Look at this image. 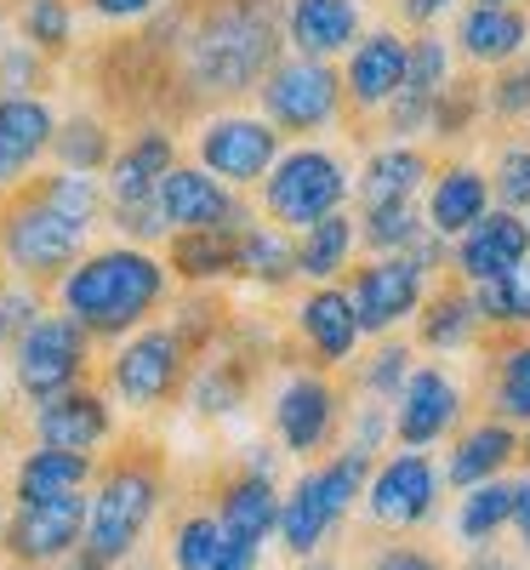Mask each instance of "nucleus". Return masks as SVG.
Instances as JSON below:
<instances>
[{
  "label": "nucleus",
  "instance_id": "40",
  "mask_svg": "<svg viewBox=\"0 0 530 570\" xmlns=\"http://www.w3.org/2000/svg\"><path fill=\"white\" fill-rule=\"evenodd\" d=\"M223 525L217 513H183L171 525V570H217Z\"/></svg>",
  "mask_w": 530,
  "mask_h": 570
},
{
  "label": "nucleus",
  "instance_id": "39",
  "mask_svg": "<svg viewBox=\"0 0 530 570\" xmlns=\"http://www.w3.org/2000/svg\"><path fill=\"white\" fill-rule=\"evenodd\" d=\"M497 422H530V337L508 343L497 360V383H491Z\"/></svg>",
  "mask_w": 530,
  "mask_h": 570
},
{
  "label": "nucleus",
  "instance_id": "34",
  "mask_svg": "<svg viewBox=\"0 0 530 570\" xmlns=\"http://www.w3.org/2000/svg\"><path fill=\"white\" fill-rule=\"evenodd\" d=\"M52 155H58V171L98 177V171H109V160H115V131H109V120H98V115H69V120H58Z\"/></svg>",
  "mask_w": 530,
  "mask_h": 570
},
{
  "label": "nucleus",
  "instance_id": "43",
  "mask_svg": "<svg viewBox=\"0 0 530 570\" xmlns=\"http://www.w3.org/2000/svg\"><path fill=\"white\" fill-rule=\"evenodd\" d=\"M479 109H485V86H473V80H451V86L440 91V98H433V120H428V131H433V137H445V142H457V137H468V131H473Z\"/></svg>",
  "mask_w": 530,
  "mask_h": 570
},
{
  "label": "nucleus",
  "instance_id": "16",
  "mask_svg": "<svg viewBox=\"0 0 530 570\" xmlns=\"http://www.w3.org/2000/svg\"><path fill=\"white\" fill-rule=\"evenodd\" d=\"M457 422H462V389L451 383V371L416 365L405 376L400 400H394V440L405 451H428V445H440Z\"/></svg>",
  "mask_w": 530,
  "mask_h": 570
},
{
  "label": "nucleus",
  "instance_id": "20",
  "mask_svg": "<svg viewBox=\"0 0 530 570\" xmlns=\"http://www.w3.org/2000/svg\"><path fill=\"white\" fill-rule=\"evenodd\" d=\"M171 166H177V137H171L166 126L131 131L120 149H115L109 177H104L109 206H149V200L160 195V183H166Z\"/></svg>",
  "mask_w": 530,
  "mask_h": 570
},
{
  "label": "nucleus",
  "instance_id": "55",
  "mask_svg": "<svg viewBox=\"0 0 530 570\" xmlns=\"http://www.w3.org/2000/svg\"><path fill=\"white\" fill-rule=\"evenodd\" d=\"M58 570H109V564H104V559H91L86 548H75V553H69V559H63Z\"/></svg>",
  "mask_w": 530,
  "mask_h": 570
},
{
  "label": "nucleus",
  "instance_id": "4",
  "mask_svg": "<svg viewBox=\"0 0 530 570\" xmlns=\"http://www.w3.org/2000/svg\"><path fill=\"white\" fill-rule=\"evenodd\" d=\"M160 497H166V462L155 445H126L115 462L98 468V491L86 497V553L104 559L109 570H120L143 531L155 525L160 513Z\"/></svg>",
  "mask_w": 530,
  "mask_h": 570
},
{
  "label": "nucleus",
  "instance_id": "13",
  "mask_svg": "<svg viewBox=\"0 0 530 570\" xmlns=\"http://www.w3.org/2000/svg\"><path fill=\"white\" fill-rule=\"evenodd\" d=\"M440 485L445 473L433 468L428 451H394L389 462L371 468V485H365V513L376 519V525L389 531H416L433 519V508H440Z\"/></svg>",
  "mask_w": 530,
  "mask_h": 570
},
{
  "label": "nucleus",
  "instance_id": "63",
  "mask_svg": "<svg viewBox=\"0 0 530 570\" xmlns=\"http://www.w3.org/2000/svg\"><path fill=\"white\" fill-rule=\"evenodd\" d=\"M0 285H7V279H0Z\"/></svg>",
  "mask_w": 530,
  "mask_h": 570
},
{
  "label": "nucleus",
  "instance_id": "42",
  "mask_svg": "<svg viewBox=\"0 0 530 570\" xmlns=\"http://www.w3.org/2000/svg\"><path fill=\"white\" fill-rule=\"evenodd\" d=\"M473 303L485 325H530V263H519L497 285H473Z\"/></svg>",
  "mask_w": 530,
  "mask_h": 570
},
{
  "label": "nucleus",
  "instance_id": "50",
  "mask_svg": "<svg viewBox=\"0 0 530 570\" xmlns=\"http://www.w3.org/2000/svg\"><path fill=\"white\" fill-rule=\"evenodd\" d=\"M389 405H360L354 411V440H349V451H365V456H376V445H382V434H389Z\"/></svg>",
  "mask_w": 530,
  "mask_h": 570
},
{
  "label": "nucleus",
  "instance_id": "35",
  "mask_svg": "<svg viewBox=\"0 0 530 570\" xmlns=\"http://www.w3.org/2000/svg\"><path fill=\"white\" fill-rule=\"evenodd\" d=\"M252 389V365L246 360H206L200 371H188V405L200 416H228L246 405Z\"/></svg>",
  "mask_w": 530,
  "mask_h": 570
},
{
  "label": "nucleus",
  "instance_id": "51",
  "mask_svg": "<svg viewBox=\"0 0 530 570\" xmlns=\"http://www.w3.org/2000/svg\"><path fill=\"white\" fill-rule=\"evenodd\" d=\"M371 570H445L440 559H433L428 548H411V542H394V548H382L371 559Z\"/></svg>",
  "mask_w": 530,
  "mask_h": 570
},
{
  "label": "nucleus",
  "instance_id": "62",
  "mask_svg": "<svg viewBox=\"0 0 530 570\" xmlns=\"http://www.w3.org/2000/svg\"><path fill=\"white\" fill-rule=\"evenodd\" d=\"M7 570H29V564H7Z\"/></svg>",
  "mask_w": 530,
  "mask_h": 570
},
{
  "label": "nucleus",
  "instance_id": "25",
  "mask_svg": "<svg viewBox=\"0 0 530 570\" xmlns=\"http://www.w3.org/2000/svg\"><path fill=\"white\" fill-rule=\"evenodd\" d=\"M58 115L46 98H0V195L29 177V166L52 149Z\"/></svg>",
  "mask_w": 530,
  "mask_h": 570
},
{
  "label": "nucleus",
  "instance_id": "48",
  "mask_svg": "<svg viewBox=\"0 0 530 570\" xmlns=\"http://www.w3.org/2000/svg\"><path fill=\"white\" fill-rule=\"evenodd\" d=\"M46 86V58L23 40L0 46V98H40Z\"/></svg>",
  "mask_w": 530,
  "mask_h": 570
},
{
  "label": "nucleus",
  "instance_id": "27",
  "mask_svg": "<svg viewBox=\"0 0 530 570\" xmlns=\"http://www.w3.org/2000/svg\"><path fill=\"white\" fill-rule=\"evenodd\" d=\"M428 177H433L428 149H416V142H382V149L365 155L354 195H360L365 212L371 206H405V200H416L428 188Z\"/></svg>",
  "mask_w": 530,
  "mask_h": 570
},
{
  "label": "nucleus",
  "instance_id": "21",
  "mask_svg": "<svg viewBox=\"0 0 530 570\" xmlns=\"http://www.w3.org/2000/svg\"><path fill=\"white\" fill-rule=\"evenodd\" d=\"M360 35H365L360 0H285V46H292V58L331 63L354 52Z\"/></svg>",
  "mask_w": 530,
  "mask_h": 570
},
{
  "label": "nucleus",
  "instance_id": "18",
  "mask_svg": "<svg viewBox=\"0 0 530 570\" xmlns=\"http://www.w3.org/2000/svg\"><path fill=\"white\" fill-rule=\"evenodd\" d=\"M115 440V405L104 389H69L58 400L35 405V445H52V451H75V456H91Z\"/></svg>",
  "mask_w": 530,
  "mask_h": 570
},
{
  "label": "nucleus",
  "instance_id": "6",
  "mask_svg": "<svg viewBox=\"0 0 530 570\" xmlns=\"http://www.w3.org/2000/svg\"><path fill=\"white\" fill-rule=\"evenodd\" d=\"M349 195H354L349 166L336 160L331 149H320V142H297V149H285L274 160V171L263 177V212L285 234H303V228L336 217L349 206Z\"/></svg>",
  "mask_w": 530,
  "mask_h": 570
},
{
  "label": "nucleus",
  "instance_id": "37",
  "mask_svg": "<svg viewBox=\"0 0 530 570\" xmlns=\"http://www.w3.org/2000/svg\"><path fill=\"white\" fill-rule=\"evenodd\" d=\"M513 497H519V485H508V480H485V485H473L468 497H462V508H457V537L468 542V548H485L508 519H513Z\"/></svg>",
  "mask_w": 530,
  "mask_h": 570
},
{
  "label": "nucleus",
  "instance_id": "64",
  "mask_svg": "<svg viewBox=\"0 0 530 570\" xmlns=\"http://www.w3.org/2000/svg\"><path fill=\"white\" fill-rule=\"evenodd\" d=\"M524 228H530V223H524Z\"/></svg>",
  "mask_w": 530,
  "mask_h": 570
},
{
  "label": "nucleus",
  "instance_id": "56",
  "mask_svg": "<svg viewBox=\"0 0 530 570\" xmlns=\"http://www.w3.org/2000/svg\"><path fill=\"white\" fill-rule=\"evenodd\" d=\"M303 570H343V564H336V559H320V553H314V559H303Z\"/></svg>",
  "mask_w": 530,
  "mask_h": 570
},
{
  "label": "nucleus",
  "instance_id": "1",
  "mask_svg": "<svg viewBox=\"0 0 530 570\" xmlns=\"http://www.w3.org/2000/svg\"><path fill=\"white\" fill-rule=\"evenodd\" d=\"M143 40L177 69L188 104H234L279 63L285 0H195L171 7Z\"/></svg>",
  "mask_w": 530,
  "mask_h": 570
},
{
  "label": "nucleus",
  "instance_id": "53",
  "mask_svg": "<svg viewBox=\"0 0 530 570\" xmlns=\"http://www.w3.org/2000/svg\"><path fill=\"white\" fill-rule=\"evenodd\" d=\"M513 525H519V542L530 548V480H519V497H513Z\"/></svg>",
  "mask_w": 530,
  "mask_h": 570
},
{
  "label": "nucleus",
  "instance_id": "9",
  "mask_svg": "<svg viewBox=\"0 0 530 570\" xmlns=\"http://www.w3.org/2000/svg\"><path fill=\"white\" fill-rule=\"evenodd\" d=\"M188 365H195V354H188V343L171 325H143L115 348L109 389L131 411H155V405H166L188 389Z\"/></svg>",
  "mask_w": 530,
  "mask_h": 570
},
{
  "label": "nucleus",
  "instance_id": "44",
  "mask_svg": "<svg viewBox=\"0 0 530 570\" xmlns=\"http://www.w3.org/2000/svg\"><path fill=\"white\" fill-rule=\"evenodd\" d=\"M491 200H502V212H530V142H502L497 171H491Z\"/></svg>",
  "mask_w": 530,
  "mask_h": 570
},
{
  "label": "nucleus",
  "instance_id": "29",
  "mask_svg": "<svg viewBox=\"0 0 530 570\" xmlns=\"http://www.w3.org/2000/svg\"><path fill=\"white\" fill-rule=\"evenodd\" d=\"M479 303H473V285H440L422 308H416V337H422V348H433V354H451V348H468L473 337H479Z\"/></svg>",
  "mask_w": 530,
  "mask_h": 570
},
{
  "label": "nucleus",
  "instance_id": "41",
  "mask_svg": "<svg viewBox=\"0 0 530 570\" xmlns=\"http://www.w3.org/2000/svg\"><path fill=\"white\" fill-rule=\"evenodd\" d=\"M451 86V40H440L433 29H422L411 40V63H405V86L400 91H416V98H440V91Z\"/></svg>",
  "mask_w": 530,
  "mask_h": 570
},
{
  "label": "nucleus",
  "instance_id": "59",
  "mask_svg": "<svg viewBox=\"0 0 530 570\" xmlns=\"http://www.w3.org/2000/svg\"><path fill=\"white\" fill-rule=\"evenodd\" d=\"M519 451H524V462H530V434H524V440H519Z\"/></svg>",
  "mask_w": 530,
  "mask_h": 570
},
{
  "label": "nucleus",
  "instance_id": "46",
  "mask_svg": "<svg viewBox=\"0 0 530 570\" xmlns=\"http://www.w3.org/2000/svg\"><path fill=\"white\" fill-rule=\"evenodd\" d=\"M46 314V297H40V285H0V354H12L23 343V331Z\"/></svg>",
  "mask_w": 530,
  "mask_h": 570
},
{
  "label": "nucleus",
  "instance_id": "15",
  "mask_svg": "<svg viewBox=\"0 0 530 570\" xmlns=\"http://www.w3.org/2000/svg\"><path fill=\"white\" fill-rule=\"evenodd\" d=\"M160 217L171 234H200V228H246L252 212L239 200V188L217 183L206 166H171L166 183H160Z\"/></svg>",
  "mask_w": 530,
  "mask_h": 570
},
{
  "label": "nucleus",
  "instance_id": "22",
  "mask_svg": "<svg viewBox=\"0 0 530 570\" xmlns=\"http://www.w3.org/2000/svg\"><path fill=\"white\" fill-rule=\"evenodd\" d=\"M457 52L479 69H508L530 52V12L524 7H462L457 18Z\"/></svg>",
  "mask_w": 530,
  "mask_h": 570
},
{
  "label": "nucleus",
  "instance_id": "45",
  "mask_svg": "<svg viewBox=\"0 0 530 570\" xmlns=\"http://www.w3.org/2000/svg\"><path fill=\"white\" fill-rule=\"evenodd\" d=\"M411 371H416V365H411V343H382V348L371 354V365L360 371V389H365L376 405H389V400H400V389H405Z\"/></svg>",
  "mask_w": 530,
  "mask_h": 570
},
{
  "label": "nucleus",
  "instance_id": "28",
  "mask_svg": "<svg viewBox=\"0 0 530 570\" xmlns=\"http://www.w3.org/2000/svg\"><path fill=\"white\" fill-rule=\"evenodd\" d=\"M519 456V434L508 422H473L468 434L457 440L451 462H445V480L457 491H473V485H485V480H502V468Z\"/></svg>",
  "mask_w": 530,
  "mask_h": 570
},
{
  "label": "nucleus",
  "instance_id": "11",
  "mask_svg": "<svg viewBox=\"0 0 530 570\" xmlns=\"http://www.w3.org/2000/svg\"><path fill=\"white\" fill-rule=\"evenodd\" d=\"M195 155H200V166L217 177V183H228V188H263V177L274 171V160L285 155V137L263 120V115H234V109H223V115H212L206 126H200V137H195Z\"/></svg>",
  "mask_w": 530,
  "mask_h": 570
},
{
  "label": "nucleus",
  "instance_id": "24",
  "mask_svg": "<svg viewBox=\"0 0 530 570\" xmlns=\"http://www.w3.org/2000/svg\"><path fill=\"white\" fill-rule=\"evenodd\" d=\"M491 212V177L479 171V166H468V160H451V166H440L428 177V206H422V217H428V228L440 234V240H462V234Z\"/></svg>",
  "mask_w": 530,
  "mask_h": 570
},
{
  "label": "nucleus",
  "instance_id": "58",
  "mask_svg": "<svg viewBox=\"0 0 530 570\" xmlns=\"http://www.w3.org/2000/svg\"><path fill=\"white\" fill-rule=\"evenodd\" d=\"M0 46H7V12H0Z\"/></svg>",
  "mask_w": 530,
  "mask_h": 570
},
{
  "label": "nucleus",
  "instance_id": "33",
  "mask_svg": "<svg viewBox=\"0 0 530 570\" xmlns=\"http://www.w3.org/2000/svg\"><path fill=\"white\" fill-rule=\"evenodd\" d=\"M239 279L292 285L297 279V240L274 223H246L239 228Z\"/></svg>",
  "mask_w": 530,
  "mask_h": 570
},
{
  "label": "nucleus",
  "instance_id": "57",
  "mask_svg": "<svg viewBox=\"0 0 530 570\" xmlns=\"http://www.w3.org/2000/svg\"><path fill=\"white\" fill-rule=\"evenodd\" d=\"M479 7H524V0H479Z\"/></svg>",
  "mask_w": 530,
  "mask_h": 570
},
{
  "label": "nucleus",
  "instance_id": "2",
  "mask_svg": "<svg viewBox=\"0 0 530 570\" xmlns=\"http://www.w3.org/2000/svg\"><path fill=\"white\" fill-rule=\"evenodd\" d=\"M109 217V195L98 177L46 171L23 177L0 195V263L23 285H58L86 252L91 228Z\"/></svg>",
  "mask_w": 530,
  "mask_h": 570
},
{
  "label": "nucleus",
  "instance_id": "52",
  "mask_svg": "<svg viewBox=\"0 0 530 570\" xmlns=\"http://www.w3.org/2000/svg\"><path fill=\"white\" fill-rule=\"evenodd\" d=\"M451 7H457V0H394V12H400L411 29H433Z\"/></svg>",
  "mask_w": 530,
  "mask_h": 570
},
{
  "label": "nucleus",
  "instance_id": "49",
  "mask_svg": "<svg viewBox=\"0 0 530 570\" xmlns=\"http://www.w3.org/2000/svg\"><path fill=\"white\" fill-rule=\"evenodd\" d=\"M80 7L104 23H143V18H155L166 0H80Z\"/></svg>",
  "mask_w": 530,
  "mask_h": 570
},
{
  "label": "nucleus",
  "instance_id": "19",
  "mask_svg": "<svg viewBox=\"0 0 530 570\" xmlns=\"http://www.w3.org/2000/svg\"><path fill=\"white\" fill-rule=\"evenodd\" d=\"M519 263H530V228L513 217V212H485L462 240L451 246V268L462 285H497L508 279Z\"/></svg>",
  "mask_w": 530,
  "mask_h": 570
},
{
  "label": "nucleus",
  "instance_id": "8",
  "mask_svg": "<svg viewBox=\"0 0 530 570\" xmlns=\"http://www.w3.org/2000/svg\"><path fill=\"white\" fill-rule=\"evenodd\" d=\"M86 371H91V337L69 314H40L23 331V343L12 348V389L29 405H46V400L80 389Z\"/></svg>",
  "mask_w": 530,
  "mask_h": 570
},
{
  "label": "nucleus",
  "instance_id": "7",
  "mask_svg": "<svg viewBox=\"0 0 530 570\" xmlns=\"http://www.w3.org/2000/svg\"><path fill=\"white\" fill-rule=\"evenodd\" d=\"M257 104L279 137H314L349 115L343 75L331 63H314V58H279L257 86Z\"/></svg>",
  "mask_w": 530,
  "mask_h": 570
},
{
  "label": "nucleus",
  "instance_id": "60",
  "mask_svg": "<svg viewBox=\"0 0 530 570\" xmlns=\"http://www.w3.org/2000/svg\"><path fill=\"white\" fill-rule=\"evenodd\" d=\"M0 531H7V502H0Z\"/></svg>",
  "mask_w": 530,
  "mask_h": 570
},
{
  "label": "nucleus",
  "instance_id": "54",
  "mask_svg": "<svg viewBox=\"0 0 530 570\" xmlns=\"http://www.w3.org/2000/svg\"><path fill=\"white\" fill-rule=\"evenodd\" d=\"M462 570H513V559H502V553H491V548H473V559H468Z\"/></svg>",
  "mask_w": 530,
  "mask_h": 570
},
{
  "label": "nucleus",
  "instance_id": "10",
  "mask_svg": "<svg viewBox=\"0 0 530 570\" xmlns=\"http://www.w3.org/2000/svg\"><path fill=\"white\" fill-rule=\"evenodd\" d=\"M80 542H86V491L12 502L7 531H0V553L29 570H58Z\"/></svg>",
  "mask_w": 530,
  "mask_h": 570
},
{
  "label": "nucleus",
  "instance_id": "61",
  "mask_svg": "<svg viewBox=\"0 0 530 570\" xmlns=\"http://www.w3.org/2000/svg\"><path fill=\"white\" fill-rule=\"evenodd\" d=\"M126 570H155V564H126Z\"/></svg>",
  "mask_w": 530,
  "mask_h": 570
},
{
  "label": "nucleus",
  "instance_id": "14",
  "mask_svg": "<svg viewBox=\"0 0 530 570\" xmlns=\"http://www.w3.org/2000/svg\"><path fill=\"white\" fill-rule=\"evenodd\" d=\"M349 303L360 314V331L371 337H389L394 325H405L422 303H428V274L411 257H371L365 268L349 274Z\"/></svg>",
  "mask_w": 530,
  "mask_h": 570
},
{
  "label": "nucleus",
  "instance_id": "3",
  "mask_svg": "<svg viewBox=\"0 0 530 570\" xmlns=\"http://www.w3.org/2000/svg\"><path fill=\"white\" fill-rule=\"evenodd\" d=\"M171 292V268L143 246H98L58 279V314H69L91 343H115L149 325Z\"/></svg>",
  "mask_w": 530,
  "mask_h": 570
},
{
  "label": "nucleus",
  "instance_id": "23",
  "mask_svg": "<svg viewBox=\"0 0 530 570\" xmlns=\"http://www.w3.org/2000/svg\"><path fill=\"white\" fill-rule=\"evenodd\" d=\"M297 331H303V343L314 354V365H349L354 348H360V314L349 303L343 285H314V292L297 303Z\"/></svg>",
  "mask_w": 530,
  "mask_h": 570
},
{
  "label": "nucleus",
  "instance_id": "38",
  "mask_svg": "<svg viewBox=\"0 0 530 570\" xmlns=\"http://www.w3.org/2000/svg\"><path fill=\"white\" fill-rule=\"evenodd\" d=\"M18 35L40 58H63L75 46V0H23L18 7Z\"/></svg>",
  "mask_w": 530,
  "mask_h": 570
},
{
  "label": "nucleus",
  "instance_id": "32",
  "mask_svg": "<svg viewBox=\"0 0 530 570\" xmlns=\"http://www.w3.org/2000/svg\"><path fill=\"white\" fill-rule=\"evenodd\" d=\"M354 246H360V223L349 212H336V217H325V223L297 234V274L314 279V285H331L336 274L349 268Z\"/></svg>",
  "mask_w": 530,
  "mask_h": 570
},
{
  "label": "nucleus",
  "instance_id": "47",
  "mask_svg": "<svg viewBox=\"0 0 530 570\" xmlns=\"http://www.w3.org/2000/svg\"><path fill=\"white\" fill-rule=\"evenodd\" d=\"M485 115L491 120H530V52L519 63H508L491 86H485Z\"/></svg>",
  "mask_w": 530,
  "mask_h": 570
},
{
  "label": "nucleus",
  "instance_id": "36",
  "mask_svg": "<svg viewBox=\"0 0 530 570\" xmlns=\"http://www.w3.org/2000/svg\"><path fill=\"white\" fill-rule=\"evenodd\" d=\"M422 234H428V217H422L416 200L360 212V246H365L371 257H405V252L422 240Z\"/></svg>",
  "mask_w": 530,
  "mask_h": 570
},
{
  "label": "nucleus",
  "instance_id": "12",
  "mask_svg": "<svg viewBox=\"0 0 530 570\" xmlns=\"http://www.w3.org/2000/svg\"><path fill=\"white\" fill-rule=\"evenodd\" d=\"M349 405L343 389L331 383L325 371H297L285 376L274 394V434L292 456H325L336 445V428H343Z\"/></svg>",
  "mask_w": 530,
  "mask_h": 570
},
{
  "label": "nucleus",
  "instance_id": "31",
  "mask_svg": "<svg viewBox=\"0 0 530 570\" xmlns=\"http://www.w3.org/2000/svg\"><path fill=\"white\" fill-rule=\"evenodd\" d=\"M166 268L188 285H212L239 274V234L234 228H200V234H171Z\"/></svg>",
  "mask_w": 530,
  "mask_h": 570
},
{
  "label": "nucleus",
  "instance_id": "17",
  "mask_svg": "<svg viewBox=\"0 0 530 570\" xmlns=\"http://www.w3.org/2000/svg\"><path fill=\"white\" fill-rule=\"evenodd\" d=\"M405 63H411V40L394 35V29H371L354 40L349 52V69H343V98H349V115H382L400 86H405Z\"/></svg>",
  "mask_w": 530,
  "mask_h": 570
},
{
  "label": "nucleus",
  "instance_id": "30",
  "mask_svg": "<svg viewBox=\"0 0 530 570\" xmlns=\"http://www.w3.org/2000/svg\"><path fill=\"white\" fill-rule=\"evenodd\" d=\"M98 480V462L91 456H75V451H52V445H35L18 473H12V497L18 502H40V497H69V491H86Z\"/></svg>",
  "mask_w": 530,
  "mask_h": 570
},
{
  "label": "nucleus",
  "instance_id": "5",
  "mask_svg": "<svg viewBox=\"0 0 530 570\" xmlns=\"http://www.w3.org/2000/svg\"><path fill=\"white\" fill-rule=\"evenodd\" d=\"M371 468H376V456L349 451V445L336 451V456H325L320 468H308L303 480L279 497V525H274V537L285 542V553H292V559H314V553L331 542V531L343 525V513L365 497Z\"/></svg>",
  "mask_w": 530,
  "mask_h": 570
},
{
  "label": "nucleus",
  "instance_id": "26",
  "mask_svg": "<svg viewBox=\"0 0 530 570\" xmlns=\"http://www.w3.org/2000/svg\"><path fill=\"white\" fill-rule=\"evenodd\" d=\"M217 525L239 542L263 548L279 525V485L268 480V473H252V468H234L228 480L217 485Z\"/></svg>",
  "mask_w": 530,
  "mask_h": 570
}]
</instances>
